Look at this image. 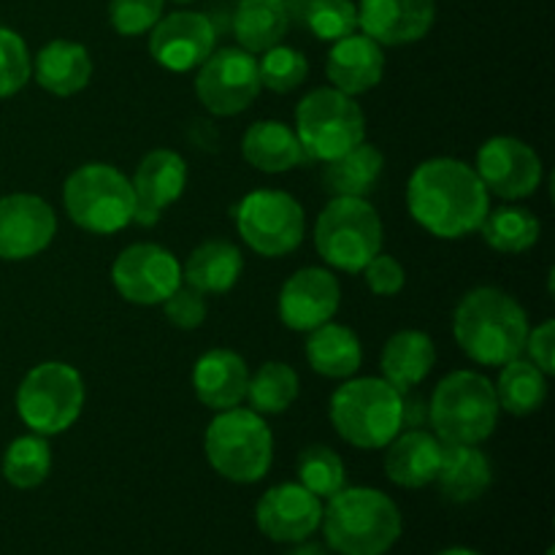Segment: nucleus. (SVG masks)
Instances as JSON below:
<instances>
[{"instance_id": "2f4dec72", "label": "nucleus", "mask_w": 555, "mask_h": 555, "mask_svg": "<svg viewBox=\"0 0 555 555\" xmlns=\"http://www.w3.org/2000/svg\"><path fill=\"white\" fill-rule=\"evenodd\" d=\"M493 390H496L499 410H507L509 415H531L547 399V374H542L531 361L513 358L502 366Z\"/></svg>"}, {"instance_id": "39448f33", "label": "nucleus", "mask_w": 555, "mask_h": 555, "mask_svg": "<svg viewBox=\"0 0 555 555\" xmlns=\"http://www.w3.org/2000/svg\"><path fill=\"white\" fill-rule=\"evenodd\" d=\"M428 421L444 444H480L493 434L499 401L491 379L477 372H453L428 401Z\"/></svg>"}, {"instance_id": "de8ad7c7", "label": "nucleus", "mask_w": 555, "mask_h": 555, "mask_svg": "<svg viewBox=\"0 0 555 555\" xmlns=\"http://www.w3.org/2000/svg\"><path fill=\"white\" fill-rule=\"evenodd\" d=\"M173 3H195V0H173Z\"/></svg>"}, {"instance_id": "4468645a", "label": "nucleus", "mask_w": 555, "mask_h": 555, "mask_svg": "<svg viewBox=\"0 0 555 555\" xmlns=\"http://www.w3.org/2000/svg\"><path fill=\"white\" fill-rule=\"evenodd\" d=\"M477 177L488 193L518 201L537 193L542 182V160L526 141L493 135L477 152Z\"/></svg>"}, {"instance_id": "c756f323", "label": "nucleus", "mask_w": 555, "mask_h": 555, "mask_svg": "<svg viewBox=\"0 0 555 555\" xmlns=\"http://www.w3.org/2000/svg\"><path fill=\"white\" fill-rule=\"evenodd\" d=\"M385 168L383 152L374 144L361 141L345 155L328 160L323 173V184L334 198H366L377 184Z\"/></svg>"}, {"instance_id": "f3484780", "label": "nucleus", "mask_w": 555, "mask_h": 555, "mask_svg": "<svg viewBox=\"0 0 555 555\" xmlns=\"http://www.w3.org/2000/svg\"><path fill=\"white\" fill-rule=\"evenodd\" d=\"M255 518H258V529L269 540L296 545L318 531L323 520V504L301 482H282L260 496Z\"/></svg>"}, {"instance_id": "49530a36", "label": "nucleus", "mask_w": 555, "mask_h": 555, "mask_svg": "<svg viewBox=\"0 0 555 555\" xmlns=\"http://www.w3.org/2000/svg\"><path fill=\"white\" fill-rule=\"evenodd\" d=\"M437 555H480V553L469 551V547H450V551H442V553H437Z\"/></svg>"}, {"instance_id": "a211bd4d", "label": "nucleus", "mask_w": 555, "mask_h": 555, "mask_svg": "<svg viewBox=\"0 0 555 555\" xmlns=\"http://www.w3.org/2000/svg\"><path fill=\"white\" fill-rule=\"evenodd\" d=\"M341 304V287L331 271L309 269L296 271L282 285L280 320L291 331H314L334 320Z\"/></svg>"}, {"instance_id": "ddd939ff", "label": "nucleus", "mask_w": 555, "mask_h": 555, "mask_svg": "<svg viewBox=\"0 0 555 555\" xmlns=\"http://www.w3.org/2000/svg\"><path fill=\"white\" fill-rule=\"evenodd\" d=\"M112 282L125 301L155 307L182 285V266L160 244H130L114 260Z\"/></svg>"}, {"instance_id": "a19ab883", "label": "nucleus", "mask_w": 555, "mask_h": 555, "mask_svg": "<svg viewBox=\"0 0 555 555\" xmlns=\"http://www.w3.org/2000/svg\"><path fill=\"white\" fill-rule=\"evenodd\" d=\"M168 323L182 331H195L206 320V298L204 293L190 285H179L171 296L163 301Z\"/></svg>"}, {"instance_id": "37998d69", "label": "nucleus", "mask_w": 555, "mask_h": 555, "mask_svg": "<svg viewBox=\"0 0 555 555\" xmlns=\"http://www.w3.org/2000/svg\"><path fill=\"white\" fill-rule=\"evenodd\" d=\"M529 352V361L540 369L542 374L555 372V323L545 320L542 325H537L534 331H529V339H526V350Z\"/></svg>"}, {"instance_id": "6ab92c4d", "label": "nucleus", "mask_w": 555, "mask_h": 555, "mask_svg": "<svg viewBox=\"0 0 555 555\" xmlns=\"http://www.w3.org/2000/svg\"><path fill=\"white\" fill-rule=\"evenodd\" d=\"M437 20L434 0H361L358 27L379 47H404L426 38Z\"/></svg>"}, {"instance_id": "20e7f679", "label": "nucleus", "mask_w": 555, "mask_h": 555, "mask_svg": "<svg viewBox=\"0 0 555 555\" xmlns=\"http://www.w3.org/2000/svg\"><path fill=\"white\" fill-rule=\"evenodd\" d=\"M331 423L352 448H388L404 428L401 390L379 377L350 379L331 396Z\"/></svg>"}, {"instance_id": "c85d7f7f", "label": "nucleus", "mask_w": 555, "mask_h": 555, "mask_svg": "<svg viewBox=\"0 0 555 555\" xmlns=\"http://www.w3.org/2000/svg\"><path fill=\"white\" fill-rule=\"evenodd\" d=\"M307 361L318 374L331 379H345L361 369L363 350L358 336L350 328L336 323H323L320 328L309 331Z\"/></svg>"}, {"instance_id": "4be33fe9", "label": "nucleus", "mask_w": 555, "mask_h": 555, "mask_svg": "<svg viewBox=\"0 0 555 555\" xmlns=\"http://www.w3.org/2000/svg\"><path fill=\"white\" fill-rule=\"evenodd\" d=\"M249 369L233 350H209L193 369V390L209 410H233L247 399Z\"/></svg>"}, {"instance_id": "473e14b6", "label": "nucleus", "mask_w": 555, "mask_h": 555, "mask_svg": "<svg viewBox=\"0 0 555 555\" xmlns=\"http://www.w3.org/2000/svg\"><path fill=\"white\" fill-rule=\"evenodd\" d=\"M480 231L482 238H486L496 253L518 255L540 242L542 225L534 217V211L524 209V206H502V209L488 211Z\"/></svg>"}, {"instance_id": "6e6552de", "label": "nucleus", "mask_w": 555, "mask_h": 555, "mask_svg": "<svg viewBox=\"0 0 555 555\" xmlns=\"http://www.w3.org/2000/svg\"><path fill=\"white\" fill-rule=\"evenodd\" d=\"M314 247L328 266L358 274L383 253V220L366 198H334L320 211Z\"/></svg>"}, {"instance_id": "4c0bfd02", "label": "nucleus", "mask_w": 555, "mask_h": 555, "mask_svg": "<svg viewBox=\"0 0 555 555\" xmlns=\"http://www.w3.org/2000/svg\"><path fill=\"white\" fill-rule=\"evenodd\" d=\"M307 25L320 41H339L358 27V5L352 0H312L307 9Z\"/></svg>"}, {"instance_id": "2eb2a0df", "label": "nucleus", "mask_w": 555, "mask_h": 555, "mask_svg": "<svg viewBox=\"0 0 555 555\" xmlns=\"http://www.w3.org/2000/svg\"><path fill=\"white\" fill-rule=\"evenodd\" d=\"M217 33L209 16L198 11H173L152 27L150 54L160 68L184 74L215 52Z\"/></svg>"}, {"instance_id": "58836bf2", "label": "nucleus", "mask_w": 555, "mask_h": 555, "mask_svg": "<svg viewBox=\"0 0 555 555\" xmlns=\"http://www.w3.org/2000/svg\"><path fill=\"white\" fill-rule=\"evenodd\" d=\"M33 60L20 33L0 25V98H11L30 81Z\"/></svg>"}, {"instance_id": "f03ea898", "label": "nucleus", "mask_w": 555, "mask_h": 555, "mask_svg": "<svg viewBox=\"0 0 555 555\" xmlns=\"http://www.w3.org/2000/svg\"><path fill=\"white\" fill-rule=\"evenodd\" d=\"M529 331L526 309L499 287H475L455 307V341L482 366H504L524 356Z\"/></svg>"}, {"instance_id": "ea45409f", "label": "nucleus", "mask_w": 555, "mask_h": 555, "mask_svg": "<svg viewBox=\"0 0 555 555\" xmlns=\"http://www.w3.org/2000/svg\"><path fill=\"white\" fill-rule=\"evenodd\" d=\"M166 0H112L108 20L119 36H141L160 22Z\"/></svg>"}, {"instance_id": "393cba45", "label": "nucleus", "mask_w": 555, "mask_h": 555, "mask_svg": "<svg viewBox=\"0 0 555 555\" xmlns=\"http://www.w3.org/2000/svg\"><path fill=\"white\" fill-rule=\"evenodd\" d=\"M434 363H437V347L423 331H399L385 341L379 356L383 379H388L401 393L417 388L431 374Z\"/></svg>"}, {"instance_id": "f8f14e48", "label": "nucleus", "mask_w": 555, "mask_h": 555, "mask_svg": "<svg viewBox=\"0 0 555 555\" xmlns=\"http://www.w3.org/2000/svg\"><path fill=\"white\" fill-rule=\"evenodd\" d=\"M195 92L198 101L217 117H233L242 114L260 92L258 60L242 47H228L211 52L198 65Z\"/></svg>"}, {"instance_id": "e433bc0d", "label": "nucleus", "mask_w": 555, "mask_h": 555, "mask_svg": "<svg viewBox=\"0 0 555 555\" xmlns=\"http://www.w3.org/2000/svg\"><path fill=\"white\" fill-rule=\"evenodd\" d=\"M258 74L260 87H269L271 92H293L307 81L309 63L304 52L276 43V47L263 52V60L258 63Z\"/></svg>"}, {"instance_id": "72a5a7b5", "label": "nucleus", "mask_w": 555, "mask_h": 555, "mask_svg": "<svg viewBox=\"0 0 555 555\" xmlns=\"http://www.w3.org/2000/svg\"><path fill=\"white\" fill-rule=\"evenodd\" d=\"M298 390L301 385L296 369L282 361H269L249 377L247 401L258 415H282L298 399Z\"/></svg>"}, {"instance_id": "9b49d317", "label": "nucleus", "mask_w": 555, "mask_h": 555, "mask_svg": "<svg viewBox=\"0 0 555 555\" xmlns=\"http://www.w3.org/2000/svg\"><path fill=\"white\" fill-rule=\"evenodd\" d=\"M233 217L247 247L263 258L291 255L307 231L301 204L282 190H255L244 195Z\"/></svg>"}, {"instance_id": "5701e85b", "label": "nucleus", "mask_w": 555, "mask_h": 555, "mask_svg": "<svg viewBox=\"0 0 555 555\" xmlns=\"http://www.w3.org/2000/svg\"><path fill=\"white\" fill-rule=\"evenodd\" d=\"M442 450L444 442H439L437 434L421 428L399 434L385 453V475L401 488L431 486L442 466Z\"/></svg>"}, {"instance_id": "1a4fd4ad", "label": "nucleus", "mask_w": 555, "mask_h": 555, "mask_svg": "<svg viewBox=\"0 0 555 555\" xmlns=\"http://www.w3.org/2000/svg\"><path fill=\"white\" fill-rule=\"evenodd\" d=\"M85 406V379L74 366L60 361L38 363L16 390V412L33 434L54 437L79 421Z\"/></svg>"}, {"instance_id": "c9c22d12", "label": "nucleus", "mask_w": 555, "mask_h": 555, "mask_svg": "<svg viewBox=\"0 0 555 555\" xmlns=\"http://www.w3.org/2000/svg\"><path fill=\"white\" fill-rule=\"evenodd\" d=\"M298 480L318 499H331L345 488V461L325 444H312L298 455Z\"/></svg>"}, {"instance_id": "f257e3e1", "label": "nucleus", "mask_w": 555, "mask_h": 555, "mask_svg": "<svg viewBox=\"0 0 555 555\" xmlns=\"http://www.w3.org/2000/svg\"><path fill=\"white\" fill-rule=\"evenodd\" d=\"M486 184L475 168L455 157H434L412 171L406 206L421 228L437 238H464L480 231L491 211Z\"/></svg>"}, {"instance_id": "a878e982", "label": "nucleus", "mask_w": 555, "mask_h": 555, "mask_svg": "<svg viewBox=\"0 0 555 555\" xmlns=\"http://www.w3.org/2000/svg\"><path fill=\"white\" fill-rule=\"evenodd\" d=\"M493 480L491 461L477 444H444L442 466H439L437 486L444 499L466 504L480 499Z\"/></svg>"}, {"instance_id": "aec40b11", "label": "nucleus", "mask_w": 555, "mask_h": 555, "mask_svg": "<svg viewBox=\"0 0 555 555\" xmlns=\"http://www.w3.org/2000/svg\"><path fill=\"white\" fill-rule=\"evenodd\" d=\"M135 193V217L139 225H155L163 209L179 201L188 184V166L182 155L171 150H155L139 163L133 173Z\"/></svg>"}, {"instance_id": "a18cd8bd", "label": "nucleus", "mask_w": 555, "mask_h": 555, "mask_svg": "<svg viewBox=\"0 0 555 555\" xmlns=\"http://www.w3.org/2000/svg\"><path fill=\"white\" fill-rule=\"evenodd\" d=\"M287 555H328V553H325V547L312 545V542H301V545L293 547V551Z\"/></svg>"}, {"instance_id": "7c9ffc66", "label": "nucleus", "mask_w": 555, "mask_h": 555, "mask_svg": "<svg viewBox=\"0 0 555 555\" xmlns=\"http://www.w3.org/2000/svg\"><path fill=\"white\" fill-rule=\"evenodd\" d=\"M291 27L285 0H242L233 14V33L244 52L258 54L276 47Z\"/></svg>"}, {"instance_id": "423d86ee", "label": "nucleus", "mask_w": 555, "mask_h": 555, "mask_svg": "<svg viewBox=\"0 0 555 555\" xmlns=\"http://www.w3.org/2000/svg\"><path fill=\"white\" fill-rule=\"evenodd\" d=\"M211 469L225 480L249 486L269 475L274 459V437L263 417L253 410H222L204 437Z\"/></svg>"}, {"instance_id": "cd10ccee", "label": "nucleus", "mask_w": 555, "mask_h": 555, "mask_svg": "<svg viewBox=\"0 0 555 555\" xmlns=\"http://www.w3.org/2000/svg\"><path fill=\"white\" fill-rule=\"evenodd\" d=\"M244 271V258L238 247L222 238L204 242L188 258V266L182 269V280L190 287L206 293H228L238 282Z\"/></svg>"}, {"instance_id": "b1692460", "label": "nucleus", "mask_w": 555, "mask_h": 555, "mask_svg": "<svg viewBox=\"0 0 555 555\" xmlns=\"http://www.w3.org/2000/svg\"><path fill=\"white\" fill-rule=\"evenodd\" d=\"M242 155L263 173H285L309 160L296 130L276 119H260L244 133Z\"/></svg>"}, {"instance_id": "f704fd0d", "label": "nucleus", "mask_w": 555, "mask_h": 555, "mask_svg": "<svg viewBox=\"0 0 555 555\" xmlns=\"http://www.w3.org/2000/svg\"><path fill=\"white\" fill-rule=\"evenodd\" d=\"M52 469V448L41 434H27L14 439L3 455V477L20 491L38 488Z\"/></svg>"}, {"instance_id": "c03bdc74", "label": "nucleus", "mask_w": 555, "mask_h": 555, "mask_svg": "<svg viewBox=\"0 0 555 555\" xmlns=\"http://www.w3.org/2000/svg\"><path fill=\"white\" fill-rule=\"evenodd\" d=\"M401 421L410 428H421L428 421V404L415 393H401Z\"/></svg>"}, {"instance_id": "dca6fc26", "label": "nucleus", "mask_w": 555, "mask_h": 555, "mask_svg": "<svg viewBox=\"0 0 555 555\" xmlns=\"http://www.w3.org/2000/svg\"><path fill=\"white\" fill-rule=\"evenodd\" d=\"M57 217L43 198L14 193L0 198V260H27L52 244Z\"/></svg>"}, {"instance_id": "9d476101", "label": "nucleus", "mask_w": 555, "mask_h": 555, "mask_svg": "<svg viewBox=\"0 0 555 555\" xmlns=\"http://www.w3.org/2000/svg\"><path fill=\"white\" fill-rule=\"evenodd\" d=\"M296 135L312 160H334L358 146L366 135L361 106L336 87L309 92L296 108Z\"/></svg>"}, {"instance_id": "412c9836", "label": "nucleus", "mask_w": 555, "mask_h": 555, "mask_svg": "<svg viewBox=\"0 0 555 555\" xmlns=\"http://www.w3.org/2000/svg\"><path fill=\"white\" fill-rule=\"evenodd\" d=\"M325 74H328L331 85L345 95H363L383 81V47L363 33H350V36L334 41Z\"/></svg>"}, {"instance_id": "79ce46f5", "label": "nucleus", "mask_w": 555, "mask_h": 555, "mask_svg": "<svg viewBox=\"0 0 555 555\" xmlns=\"http://www.w3.org/2000/svg\"><path fill=\"white\" fill-rule=\"evenodd\" d=\"M363 276H366L369 291L377 293V296H396L406 282L404 266L383 253L374 255V258L363 266Z\"/></svg>"}, {"instance_id": "7ed1b4c3", "label": "nucleus", "mask_w": 555, "mask_h": 555, "mask_svg": "<svg viewBox=\"0 0 555 555\" xmlns=\"http://www.w3.org/2000/svg\"><path fill=\"white\" fill-rule=\"evenodd\" d=\"M320 526L339 555H385L401 537V513L377 488H341L328 499Z\"/></svg>"}, {"instance_id": "bb28decb", "label": "nucleus", "mask_w": 555, "mask_h": 555, "mask_svg": "<svg viewBox=\"0 0 555 555\" xmlns=\"http://www.w3.org/2000/svg\"><path fill=\"white\" fill-rule=\"evenodd\" d=\"M92 60L81 43L54 38L38 52L36 57V81L47 92L57 98L76 95L90 85Z\"/></svg>"}, {"instance_id": "0eeeda50", "label": "nucleus", "mask_w": 555, "mask_h": 555, "mask_svg": "<svg viewBox=\"0 0 555 555\" xmlns=\"http://www.w3.org/2000/svg\"><path fill=\"white\" fill-rule=\"evenodd\" d=\"M63 204L70 220L90 233H117L135 217V193L130 179L108 163L79 166L63 188Z\"/></svg>"}]
</instances>
